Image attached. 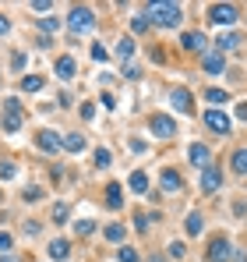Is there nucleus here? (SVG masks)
<instances>
[{"label": "nucleus", "mask_w": 247, "mask_h": 262, "mask_svg": "<svg viewBox=\"0 0 247 262\" xmlns=\"http://www.w3.org/2000/svg\"><path fill=\"white\" fill-rule=\"evenodd\" d=\"M7 32H11V18H7V14H0V36H7Z\"/></svg>", "instance_id": "a19ab883"}, {"label": "nucleus", "mask_w": 247, "mask_h": 262, "mask_svg": "<svg viewBox=\"0 0 247 262\" xmlns=\"http://www.w3.org/2000/svg\"><path fill=\"white\" fill-rule=\"evenodd\" d=\"M120 262H141V255L134 248H120Z\"/></svg>", "instance_id": "f704fd0d"}, {"label": "nucleus", "mask_w": 247, "mask_h": 262, "mask_svg": "<svg viewBox=\"0 0 247 262\" xmlns=\"http://www.w3.org/2000/svg\"><path fill=\"white\" fill-rule=\"evenodd\" d=\"M208 21H215V25H233V21H237V7H233V4H212V7H208Z\"/></svg>", "instance_id": "7ed1b4c3"}, {"label": "nucleus", "mask_w": 247, "mask_h": 262, "mask_svg": "<svg viewBox=\"0 0 247 262\" xmlns=\"http://www.w3.org/2000/svg\"><path fill=\"white\" fill-rule=\"evenodd\" d=\"M11 68H14V71L25 68V53H11Z\"/></svg>", "instance_id": "e433bc0d"}, {"label": "nucleus", "mask_w": 247, "mask_h": 262, "mask_svg": "<svg viewBox=\"0 0 247 262\" xmlns=\"http://www.w3.org/2000/svg\"><path fill=\"white\" fill-rule=\"evenodd\" d=\"M205 32H184L180 36V46H184V53H205Z\"/></svg>", "instance_id": "9d476101"}, {"label": "nucleus", "mask_w": 247, "mask_h": 262, "mask_svg": "<svg viewBox=\"0 0 247 262\" xmlns=\"http://www.w3.org/2000/svg\"><path fill=\"white\" fill-rule=\"evenodd\" d=\"M53 71H57V78H60V82H71V78L78 75V60H75L71 53H64V57H57Z\"/></svg>", "instance_id": "423d86ee"}, {"label": "nucleus", "mask_w": 247, "mask_h": 262, "mask_svg": "<svg viewBox=\"0 0 247 262\" xmlns=\"http://www.w3.org/2000/svg\"><path fill=\"white\" fill-rule=\"evenodd\" d=\"M4 110H7V114H21V99H18V96H7V99H4Z\"/></svg>", "instance_id": "7c9ffc66"}, {"label": "nucleus", "mask_w": 247, "mask_h": 262, "mask_svg": "<svg viewBox=\"0 0 247 262\" xmlns=\"http://www.w3.org/2000/svg\"><path fill=\"white\" fill-rule=\"evenodd\" d=\"M32 11H50V0H32Z\"/></svg>", "instance_id": "37998d69"}, {"label": "nucleus", "mask_w": 247, "mask_h": 262, "mask_svg": "<svg viewBox=\"0 0 247 262\" xmlns=\"http://www.w3.org/2000/svg\"><path fill=\"white\" fill-rule=\"evenodd\" d=\"M42 89V75H25L21 78V92H39Z\"/></svg>", "instance_id": "4be33fe9"}, {"label": "nucleus", "mask_w": 247, "mask_h": 262, "mask_svg": "<svg viewBox=\"0 0 247 262\" xmlns=\"http://www.w3.org/2000/svg\"><path fill=\"white\" fill-rule=\"evenodd\" d=\"M138 75H141V71H138L131 60H127V64H124V78H138Z\"/></svg>", "instance_id": "4c0bfd02"}, {"label": "nucleus", "mask_w": 247, "mask_h": 262, "mask_svg": "<svg viewBox=\"0 0 247 262\" xmlns=\"http://www.w3.org/2000/svg\"><path fill=\"white\" fill-rule=\"evenodd\" d=\"M205 99H208V103H212V110H215V106H223V103H226L230 96H226L223 89H208V92H205Z\"/></svg>", "instance_id": "a878e982"}, {"label": "nucleus", "mask_w": 247, "mask_h": 262, "mask_svg": "<svg viewBox=\"0 0 247 262\" xmlns=\"http://www.w3.org/2000/svg\"><path fill=\"white\" fill-rule=\"evenodd\" d=\"M67 255H71V241H67V237H57V241H50V259H67Z\"/></svg>", "instance_id": "2eb2a0df"}, {"label": "nucleus", "mask_w": 247, "mask_h": 262, "mask_svg": "<svg viewBox=\"0 0 247 262\" xmlns=\"http://www.w3.org/2000/svg\"><path fill=\"white\" fill-rule=\"evenodd\" d=\"M219 188H223V170L208 163L202 170V191H219Z\"/></svg>", "instance_id": "9b49d317"}, {"label": "nucleus", "mask_w": 247, "mask_h": 262, "mask_svg": "<svg viewBox=\"0 0 247 262\" xmlns=\"http://www.w3.org/2000/svg\"><path fill=\"white\" fill-rule=\"evenodd\" d=\"M149 14H152L156 25H166V29L180 25V7L177 4H149Z\"/></svg>", "instance_id": "f03ea898"}, {"label": "nucleus", "mask_w": 247, "mask_h": 262, "mask_svg": "<svg viewBox=\"0 0 247 262\" xmlns=\"http://www.w3.org/2000/svg\"><path fill=\"white\" fill-rule=\"evenodd\" d=\"M230 163H233V170H237V174H247V149H237Z\"/></svg>", "instance_id": "393cba45"}, {"label": "nucleus", "mask_w": 247, "mask_h": 262, "mask_svg": "<svg viewBox=\"0 0 247 262\" xmlns=\"http://www.w3.org/2000/svg\"><path fill=\"white\" fill-rule=\"evenodd\" d=\"M106 206H110V209H120V206H124L120 184H106Z\"/></svg>", "instance_id": "a211bd4d"}, {"label": "nucleus", "mask_w": 247, "mask_h": 262, "mask_svg": "<svg viewBox=\"0 0 247 262\" xmlns=\"http://www.w3.org/2000/svg\"><path fill=\"white\" fill-rule=\"evenodd\" d=\"M149 131H152V135H156V138H173V121H169V117H166V114H156V117H152V121H149Z\"/></svg>", "instance_id": "1a4fd4ad"}, {"label": "nucleus", "mask_w": 247, "mask_h": 262, "mask_svg": "<svg viewBox=\"0 0 247 262\" xmlns=\"http://www.w3.org/2000/svg\"><path fill=\"white\" fill-rule=\"evenodd\" d=\"M106 57H110V53H106L103 46H92V60H106Z\"/></svg>", "instance_id": "ea45409f"}, {"label": "nucleus", "mask_w": 247, "mask_h": 262, "mask_svg": "<svg viewBox=\"0 0 247 262\" xmlns=\"http://www.w3.org/2000/svg\"><path fill=\"white\" fill-rule=\"evenodd\" d=\"M39 29H42V32H57L60 21H57V18H39Z\"/></svg>", "instance_id": "473e14b6"}, {"label": "nucleus", "mask_w": 247, "mask_h": 262, "mask_svg": "<svg viewBox=\"0 0 247 262\" xmlns=\"http://www.w3.org/2000/svg\"><path fill=\"white\" fill-rule=\"evenodd\" d=\"M149 262H166V259H163V255H152V259H149Z\"/></svg>", "instance_id": "de8ad7c7"}, {"label": "nucleus", "mask_w": 247, "mask_h": 262, "mask_svg": "<svg viewBox=\"0 0 247 262\" xmlns=\"http://www.w3.org/2000/svg\"><path fill=\"white\" fill-rule=\"evenodd\" d=\"M131 191H134V195H145V191H149V177L141 174V170L131 174Z\"/></svg>", "instance_id": "aec40b11"}, {"label": "nucleus", "mask_w": 247, "mask_h": 262, "mask_svg": "<svg viewBox=\"0 0 247 262\" xmlns=\"http://www.w3.org/2000/svg\"><path fill=\"white\" fill-rule=\"evenodd\" d=\"M230 255H233V245H230V237H215V241L208 245V255H205V259H208V262H226Z\"/></svg>", "instance_id": "39448f33"}, {"label": "nucleus", "mask_w": 247, "mask_h": 262, "mask_svg": "<svg viewBox=\"0 0 247 262\" xmlns=\"http://www.w3.org/2000/svg\"><path fill=\"white\" fill-rule=\"evenodd\" d=\"M184 227H187V234H191V237H198V234H202V227H205V220H202V213H187Z\"/></svg>", "instance_id": "6ab92c4d"}, {"label": "nucleus", "mask_w": 247, "mask_h": 262, "mask_svg": "<svg viewBox=\"0 0 247 262\" xmlns=\"http://www.w3.org/2000/svg\"><path fill=\"white\" fill-rule=\"evenodd\" d=\"M21 124H25V117H21V114H7V117H4V131H7V135L21 131Z\"/></svg>", "instance_id": "412c9836"}, {"label": "nucleus", "mask_w": 247, "mask_h": 262, "mask_svg": "<svg viewBox=\"0 0 247 262\" xmlns=\"http://www.w3.org/2000/svg\"><path fill=\"white\" fill-rule=\"evenodd\" d=\"M95 25V14H92V7H85V4H78V7H71L67 11V29H71V36H82V32H88Z\"/></svg>", "instance_id": "f257e3e1"}, {"label": "nucleus", "mask_w": 247, "mask_h": 262, "mask_svg": "<svg viewBox=\"0 0 247 262\" xmlns=\"http://www.w3.org/2000/svg\"><path fill=\"white\" fill-rule=\"evenodd\" d=\"M169 259H184V245H180V241L169 245Z\"/></svg>", "instance_id": "c9c22d12"}, {"label": "nucleus", "mask_w": 247, "mask_h": 262, "mask_svg": "<svg viewBox=\"0 0 247 262\" xmlns=\"http://www.w3.org/2000/svg\"><path fill=\"white\" fill-rule=\"evenodd\" d=\"M233 262H247V255H244V252H237V255H233Z\"/></svg>", "instance_id": "a18cd8bd"}, {"label": "nucleus", "mask_w": 247, "mask_h": 262, "mask_svg": "<svg viewBox=\"0 0 247 262\" xmlns=\"http://www.w3.org/2000/svg\"><path fill=\"white\" fill-rule=\"evenodd\" d=\"M202 68H205V75H223L226 71V57L219 50H205L202 53Z\"/></svg>", "instance_id": "0eeeda50"}, {"label": "nucleus", "mask_w": 247, "mask_h": 262, "mask_svg": "<svg viewBox=\"0 0 247 262\" xmlns=\"http://www.w3.org/2000/svg\"><path fill=\"white\" fill-rule=\"evenodd\" d=\"M173 110H180V114H187L191 117V110H194V99H191V92L187 89H173Z\"/></svg>", "instance_id": "ddd939ff"}, {"label": "nucleus", "mask_w": 247, "mask_h": 262, "mask_svg": "<svg viewBox=\"0 0 247 262\" xmlns=\"http://www.w3.org/2000/svg\"><path fill=\"white\" fill-rule=\"evenodd\" d=\"M187 160H191L194 167H202V170H205L208 163H212V149H208L205 142H191V145H187Z\"/></svg>", "instance_id": "20e7f679"}, {"label": "nucleus", "mask_w": 247, "mask_h": 262, "mask_svg": "<svg viewBox=\"0 0 247 262\" xmlns=\"http://www.w3.org/2000/svg\"><path fill=\"white\" fill-rule=\"evenodd\" d=\"M36 145H39V149L46 152V156H57V152L64 149V145H60V138H57L53 131H39V138H36Z\"/></svg>", "instance_id": "f8f14e48"}, {"label": "nucleus", "mask_w": 247, "mask_h": 262, "mask_svg": "<svg viewBox=\"0 0 247 262\" xmlns=\"http://www.w3.org/2000/svg\"><path fill=\"white\" fill-rule=\"evenodd\" d=\"M159 184H163L166 191H180V170H173V167L163 170V174H159Z\"/></svg>", "instance_id": "dca6fc26"}, {"label": "nucleus", "mask_w": 247, "mask_h": 262, "mask_svg": "<svg viewBox=\"0 0 247 262\" xmlns=\"http://www.w3.org/2000/svg\"><path fill=\"white\" fill-rule=\"evenodd\" d=\"M60 145H64L67 152H82V149H85V135H82V131H67V135L60 138Z\"/></svg>", "instance_id": "4468645a"}, {"label": "nucleus", "mask_w": 247, "mask_h": 262, "mask_svg": "<svg viewBox=\"0 0 247 262\" xmlns=\"http://www.w3.org/2000/svg\"><path fill=\"white\" fill-rule=\"evenodd\" d=\"M67 213H71V206L67 202H57L53 206V223H67Z\"/></svg>", "instance_id": "c85d7f7f"}, {"label": "nucleus", "mask_w": 247, "mask_h": 262, "mask_svg": "<svg viewBox=\"0 0 247 262\" xmlns=\"http://www.w3.org/2000/svg\"><path fill=\"white\" fill-rule=\"evenodd\" d=\"M103 237L113 241V245H120L124 237H127V227H124V223H110V227H103Z\"/></svg>", "instance_id": "f3484780"}, {"label": "nucleus", "mask_w": 247, "mask_h": 262, "mask_svg": "<svg viewBox=\"0 0 247 262\" xmlns=\"http://www.w3.org/2000/svg\"><path fill=\"white\" fill-rule=\"evenodd\" d=\"M131 29H134V32H145V29H149V21H145V18H134V21H131Z\"/></svg>", "instance_id": "58836bf2"}, {"label": "nucleus", "mask_w": 247, "mask_h": 262, "mask_svg": "<svg viewBox=\"0 0 247 262\" xmlns=\"http://www.w3.org/2000/svg\"><path fill=\"white\" fill-rule=\"evenodd\" d=\"M14 174H18V167H14L11 160H4V163H0V177H4V181H11Z\"/></svg>", "instance_id": "2f4dec72"}, {"label": "nucleus", "mask_w": 247, "mask_h": 262, "mask_svg": "<svg viewBox=\"0 0 247 262\" xmlns=\"http://www.w3.org/2000/svg\"><path fill=\"white\" fill-rule=\"evenodd\" d=\"M205 128L215 135H230V117L219 114V110H205Z\"/></svg>", "instance_id": "6e6552de"}, {"label": "nucleus", "mask_w": 247, "mask_h": 262, "mask_svg": "<svg viewBox=\"0 0 247 262\" xmlns=\"http://www.w3.org/2000/svg\"><path fill=\"white\" fill-rule=\"evenodd\" d=\"M215 46H219V53L237 50V46H240V36H219V39H215Z\"/></svg>", "instance_id": "b1692460"}, {"label": "nucleus", "mask_w": 247, "mask_h": 262, "mask_svg": "<svg viewBox=\"0 0 247 262\" xmlns=\"http://www.w3.org/2000/svg\"><path fill=\"white\" fill-rule=\"evenodd\" d=\"M237 117H240V121H247V103H240V106H237Z\"/></svg>", "instance_id": "c03bdc74"}, {"label": "nucleus", "mask_w": 247, "mask_h": 262, "mask_svg": "<svg viewBox=\"0 0 247 262\" xmlns=\"http://www.w3.org/2000/svg\"><path fill=\"white\" fill-rule=\"evenodd\" d=\"M21 199H25V202H39V199H42V188H39V184H29V188L21 191Z\"/></svg>", "instance_id": "c756f323"}, {"label": "nucleus", "mask_w": 247, "mask_h": 262, "mask_svg": "<svg viewBox=\"0 0 247 262\" xmlns=\"http://www.w3.org/2000/svg\"><path fill=\"white\" fill-rule=\"evenodd\" d=\"M11 248H14V237L7 230H0V252H11Z\"/></svg>", "instance_id": "72a5a7b5"}, {"label": "nucleus", "mask_w": 247, "mask_h": 262, "mask_svg": "<svg viewBox=\"0 0 247 262\" xmlns=\"http://www.w3.org/2000/svg\"><path fill=\"white\" fill-rule=\"evenodd\" d=\"M0 262H18V259L14 255H0Z\"/></svg>", "instance_id": "49530a36"}, {"label": "nucleus", "mask_w": 247, "mask_h": 262, "mask_svg": "<svg viewBox=\"0 0 247 262\" xmlns=\"http://www.w3.org/2000/svg\"><path fill=\"white\" fill-rule=\"evenodd\" d=\"M75 234H78V237H92V234H95V223H92V220H78V223H75Z\"/></svg>", "instance_id": "cd10ccee"}, {"label": "nucleus", "mask_w": 247, "mask_h": 262, "mask_svg": "<svg viewBox=\"0 0 247 262\" xmlns=\"http://www.w3.org/2000/svg\"><path fill=\"white\" fill-rule=\"evenodd\" d=\"M134 50H138V46H134V39H120V46H117V53H120V60H124V64H127V60L134 57Z\"/></svg>", "instance_id": "bb28decb"}, {"label": "nucleus", "mask_w": 247, "mask_h": 262, "mask_svg": "<svg viewBox=\"0 0 247 262\" xmlns=\"http://www.w3.org/2000/svg\"><path fill=\"white\" fill-rule=\"evenodd\" d=\"M110 163H113V152H110V149H103V145H99V149H95V167H99V170H106V167H110Z\"/></svg>", "instance_id": "5701e85b"}, {"label": "nucleus", "mask_w": 247, "mask_h": 262, "mask_svg": "<svg viewBox=\"0 0 247 262\" xmlns=\"http://www.w3.org/2000/svg\"><path fill=\"white\" fill-rule=\"evenodd\" d=\"M82 117H85V121H92V117H95V106H92V103H85V106H82Z\"/></svg>", "instance_id": "79ce46f5"}]
</instances>
